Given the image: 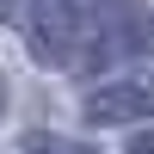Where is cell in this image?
<instances>
[{
	"instance_id": "6da1fadb",
	"label": "cell",
	"mask_w": 154,
	"mask_h": 154,
	"mask_svg": "<svg viewBox=\"0 0 154 154\" xmlns=\"http://www.w3.org/2000/svg\"><path fill=\"white\" fill-rule=\"evenodd\" d=\"M6 25L25 37V49H31L37 62H49V68H62V62H74V43H80V12H74V0H6Z\"/></svg>"
},
{
	"instance_id": "7a4b0ae2",
	"label": "cell",
	"mask_w": 154,
	"mask_h": 154,
	"mask_svg": "<svg viewBox=\"0 0 154 154\" xmlns=\"http://www.w3.org/2000/svg\"><path fill=\"white\" fill-rule=\"evenodd\" d=\"M136 117H154V86L117 80V86L86 93V123H136Z\"/></svg>"
},
{
	"instance_id": "3957f363",
	"label": "cell",
	"mask_w": 154,
	"mask_h": 154,
	"mask_svg": "<svg viewBox=\"0 0 154 154\" xmlns=\"http://www.w3.org/2000/svg\"><path fill=\"white\" fill-rule=\"evenodd\" d=\"M25 154H86V148H80V142H62V136H31Z\"/></svg>"
},
{
	"instance_id": "277c9868",
	"label": "cell",
	"mask_w": 154,
	"mask_h": 154,
	"mask_svg": "<svg viewBox=\"0 0 154 154\" xmlns=\"http://www.w3.org/2000/svg\"><path fill=\"white\" fill-rule=\"evenodd\" d=\"M130 154H154V136H142V142H130Z\"/></svg>"
}]
</instances>
